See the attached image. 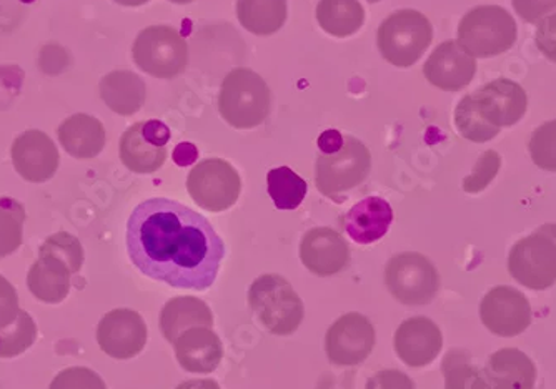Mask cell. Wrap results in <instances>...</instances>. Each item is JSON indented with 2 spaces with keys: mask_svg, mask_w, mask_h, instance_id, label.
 <instances>
[{
  "mask_svg": "<svg viewBox=\"0 0 556 389\" xmlns=\"http://www.w3.org/2000/svg\"><path fill=\"white\" fill-rule=\"evenodd\" d=\"M18 297L17 289L11 282L0 275V329L8 328L17 319Z\"/></svg>",
  "mask_w": 556,
  "mask_h": 389,
  "instance_id": "cell-37",
  "label": "cell"
},
{
  "mask_svg": "<svg viewBox=\"0 0 556 389\" xmlns=\"http://www.w3.org/2000/svg\"><path fill=\"white\" fill-rule=\"evenodd\" d=\"M58 135L64 151L77 160L96 158L102 154L108 142L104 124L87 114L65 118L59 127Z\"/></svg>",
  "mask_w": 556,
  "mask_h": 389,
  "instance_id": "cell-23",
  "label": "cell"
},
{
  "mask_svg": "<svg viewBox=\"0 0 556 389\" xmlns=\"http://www.w3.org/2000/svg\"><path fill=\"white\" fill-rule=\"evenodd\" d=\"M37 339V325L27 311H18L8 328L0 329V358H15L29 350Z\"/></svg>",
  "mask_w": 556,
  "mask_h": 389,
  "instance_id": "cell-33",
  "label": "cell"
},
{
  "mask_svg": "<svg viewBox=\"0 0 556 389\" xmlns=\"http://www.w3.org/2000/svg\"><path fill=\"white\" fill-rule=\"evenodd\" d=\"M175 356L182 369L208 375L218 368L224 358L220 338L208 326H193L175 339Z\"/></svg>",
  "mask_w": 556,
  "mask_h": 389,
  "instance_id": "cell-20",
  "label": "cell"
},
{
  "mask_svg": "<svg viewBox=\"0 0 556 389\" xmlns=\"http://www.w3.org/2000/svg\"><path fill=\"white\" fill-rule=\"evenodd\" d=\"M190 145L192 143H180L179 147L175 148L174 158L180 167H186V165L192 164L197 158V148L193 147L192 151H189Z\"/></svg>",
  "mask_w": 556,
  "mask_h": 389,
  "instance_id": "cell-42",
  "label": "cell"
},
{
  "mask_svg": "<svg viewBox=\"0 0 556 389\" xmlns=\"http://www.w3.org/2000/svg\"><path fill=\"white\" fill-rule=\"evenodd\" d=\"M187 190L200 208L220 213L239 202L242 179L229 161L207 158L192 168L187 179Z\"/></svg>",
  "mask_w": 556,
  "mask_h": 389,
  "instance_id": "cell-10",
  "label": "cell"
},
{
  "mask_svg": "<svg viewBox=\"0 0 556 389\" xmlns=\"http://www.w3.org/2000/svg\"><path fill=\"white\" fill-rule=\"evenodd\" d=\"M240 26L254 36L268 37L282 29L289 14L287 0H237Z\"/></svg>",
  "mask_w": 556,
  "mask_h": 389,
  "instance_id": "cell-27",
  "label": "cell"
},
{
  "mask_svg": "<svg viewBox=\"0 0 556 389\" xmlns=\"http://www.w3.org/2000/svg\"><path fill=\"white\" fill-rule=\"evenodd\" d=\"M393 222V210L389 202L380 197H368L353 205L345 217L342 226L353 242L370 245L383 238Z\"/></svg>",
  "mask_w": 556,
  "mask_h": 389,
  "instance_id": "cell-22",
  "label": "cell"
},
{
  "mask_svg": "<svg viewBox=\"0 0 556 389\" xmlns=\"http://www.w3.org/2000/svg\"><path fill=\"white\" fill-rule=\"evenodd\" d=\"M97 343L115 360H132L146 348V322L129 308L109 311L97 326Z\"/></svg>",
  "mask_w": 556,
  "mask_h": 389,
  "instance_id": "cell-13",
  "label": "cell"
},
{
  "mask_svg": "<svg viewBox=\"0 0 556 389\" xmlns=\"http://www.w3.org/2000/svg\"><path fill=\"white\" fill-rule=\"evenodd\" d=\"M535 43L539 47V51L548 61L556 64V12L540 22L535 34Z\"/></svg>",
  "mask_w": 556,
  "mask_h": 389,
  "instance_id": "cell-40",
  "label": "cell"
},
{
  "mask_svg": "<svg viewBox=\"0 0 556 389\" xmlns=\"http://www.w3.org/2000/svg\"><path fill=\"white\" fill-rule=\"evenodd\" d=\"M368 2H370V4H377V2H380V0H368Z\"/></svg>",
  "mask_w": 556,
  "mask_h": 389,
  "instance_id": "cell-46",
  "label": "cell"
},
{
  "mask_svg": "<svg viewBox=\"0 0 556 389\" xmlns=\"http://www.w3.org/2000/svg\"><path fill=\"white\" fill-rule=\"evenodd\" d=\"M49 389H108V386L93 369L72 366V368L62 369L52 379Z\"/></svg>",
  "mask_w": 556,
  "mask_h": 389,
  "instance_id": "cell-35",
  "label": "cell"
},
{
  "mask_svg": "<svg viewBox=\"0 0 556 389\" xmlns=\"http://www.w3.org/2000/svg\"><path fill=\"white\" fill-rule=\"evenodd\" d=\"M25 208L14 198H0V258L9 257L24 242Z\"/></svg>",
  "mask_w": 556,
  "mask_h": 389,
  "instance_id": "cell-31",
  "label": "cell"
},
{
  "mask_svg": "<svg viewBox=\"0 0 556 389\" xmlns=\"http://www.w3.org/2000/svg\"><path fill=\"white\" fill-rule=\"evenodd\" d=\"M249 307L275 336H289L302 325L303 301L280 275H262L249 288Z\"/></svg>",
  "mask_w": 556,
  "mask_h": 389,
  "instance_id": "cell-4",
  "label": "cell"
},
{
  "mask_svg": "<svg viewBox=\"0 0 556 389\" xmlns=\"http://www.w3.org/2000/svg\"><path fill=\"white\" fill-rule=\"evenodd\" d=\"M515 11L528 24H540L549 12L555 11L556 0H511Z\"/></svg>",
  "mask_w": 556,
  "mask_h": 389,
  "instance_id": "cell-38",
  "label": "cell"
},
{
  "mask_svg": "<svg viewBox=\"0 0 556 389\" xmlns=\"http://www.w3.org/2000/svg\"><path fill=\"white\" fill-rule=\"evenodd\" d=\"M480 319L493 335L511 338L523 333L532 323V307L518 289L496 286L483 297Z\"/></svg>",
  "mask_w": 556,
  "mask_h": 389,
  "instance_id": "cell-14",
  "label": "cell"
},
{
  "mask_svg": "<svg viewBox=\"0 0 556 389\" xmlns=\"http://www.w3.org/2000/svg\"><path fill=\"white\" fill-rule=\"evenodd\" d=\"M485 375L492 389H533L536 368L523 351L503 348L486 361Z\"/></svg>",
  "mask_w": 556,
  "mask_h": 389,
  "instance_id": "cell-24",
  "label": "cell"
},
{
  "mask_svg": "<svg viewBox=\"0 0 556 389\" xmlns=\"http://www.w3.org/2000/svg\"><path fill=\"white\" fill-rule=\"evenodd\" d=\"M508 272L530 289L542 291L555 285L556 223H546L515 243L508 255Z\"/></svg>",
  "mask_w": 556,
  "mask_h": 389,
  "instance_id": "cell-6",
  "label": "cell"
},
{
  "mask_svg": "<svg viewBox=\"0 0 556 389\" xmlns=\"http://www.w3.org/2000/svg\"><path fill=\"white\" fill-rule=\"evenodd\" d=\"M377 343L374 325L361 313L340 316L325 336V353L337 366H357L364 363Z\"/></svg>",
  "mask_w": 556,
  "mask_h": 389,
  "instance_id": "cell-12",
  "label": "cell"
},
{
  "mask_svg": "<svg viewBox=\"0 0 556 389\" xmlns=\"http://www.w3.org/2000/svg\"><path fill=\"white\" fill-rule=\"evenodd\" d=\"M271 95L265 80L250 68H233L218 93V112L230 127L239 130L262 126L270 114Z\"/></svg>",
  "mask_w": 556,
  "mask_h": 389,
  "instance_id": "cell-2",
  "label": "cell"
},
{
  "mask_svg": "<svg viewBox=\"0 0 556 389\" xmlns=\"http://www.w3.org/2000/svg\"><path fill=\"white\" fill-rule=\"evenodd\" d=\"M365 389H415V382L407 373L383 369L368 379Z\"/></svg>",
  "mask_w": 556,
  "mask_h": 389,
  "instance_id": "cell-39",
  "label": "cell"
},
{
  "mask_svg": "<svg viewBox=\"0 0 556 389\" xmlns=\"http://www.w3.org/2000/svg\"><path fill=\"white\" fill-rule=\"evenodd\" d=\"M477 74V61L457 40L440 43L424 65V76L437 89L458 92L470 86Z\"/></svg>",
  "mask_w": 556,
  "mask_h": 389,
  "instance_id": "cell-17",
  "label": "cell"
},
{
  "mask_svg": "<svg viewBox=\"0 0 556 389\" xmlns=\"http://www.w3.org/2000/svg\"><path fill=\"white\" fill-rule=\"evenodd\" d=\"M386 285L399 303L421 307L439 294L440 276L435 264L425 255L405 251L387 263Z\"/></svg>",
  "mask_w": 556,
  "mask_h": 389,
  "instance_id": "cell-9",
  "label": "cell"
},
{
  "mask_svg": "<svg viewBox=\"0 0 556 389\" xmlns=\"http://www.w3.org/2000/svg\"><path fill=\"white\" fill-rule=\"evenodd\" d=\"M15 172L30 183L49 182L58 173L59 155L55 143L42 130H27L12 143Z\"/></svg>",
  "mask_w": 556,
  "mask_h": 389,
  "instance_id": "cell-15",
  "label": "cell"
},
{
  "mask_svg": "<svg viewBox=\"0 0 556 389\" xmlns=\"http://www.w3.org/2000/svg\"><path fill=\"white\" fill-rule=\"evenodd\" d=\"M168 2H172V4L186 5L190 4V2H193V0H168Z\"/></svg>",
  "mask_w": 556,
  "mask_h": 389,
  "instance_id": "cell-45",
  "label": "cell"
},
{
  "mask_svg": "<svg viewBox=\"0 0 556 389\" xmlns=\"http://www.w3.org/2000/svg\"><path fill=\"white\" fill-rule=\"evenodd\" d=\"M478 112L496 129L511 127L523 118L528 108V96L520 83L508 79H496L471 93Z\"/></svg>",
  "mask_w": 556,
  "mask_h": 389,
  "instance_id": "cell-16",
  "label": "cell"
},
{
  "mask_svg": "<svg viewBox=\"0 0 556 389\" xmlns=\"http://www.w3.org/2000/svg\"><path fill=\"white\" fill-rule=\"evenodd\" d=\"M168 142L170 129L164 121H137L122 135V164L134 173H155L167 160Z\"/></svg>",
  "mask_w": 556,
  "mask_h": 389,
  "instance_id": "cell-11",
  "label": "cell"
},
{
  "mask_svg": "<svg viewBox=\"0 0 556 389\" xmlns=\"http://www.w3.org/2000/svg\"><path fill=\"white\" fill-rule=\"evenodd\" d=\"M528 151L536 167L556 172V120L546 121L533 132Z\"/></svg>",
  "mask_w": 556,
  "mask_h": 389,
  "instance_id": "cell-34",
  "label": "cell"
},
{
  "mask_svg": "<svg viewBox=\"0 0 556 389\" xmlns=\"http://www.w3.org/2000/svg\"><path fill=\"white\" fill-rule=\"evenodd\" d=\"M127 254L149 278L205 291L217 280L225 243L207 218L192 208L168 198H150L130 213Z\"/></svg>",
  "mask_w": 556,
  "mask_h": 389,
  "instance_id": "cell-1",
  "label": "cell"
},
{
  "mask_svg": "<svg viewBox=\"0 0 556 389\" xmlns=\"http://www.w3.org/2000/svg\"><path fill=\"white\" fill-rule=\"evenodd\" d=\"M100 99L122 117H130L142 108L147 99L146 82L130 70H114L99 83Z\"/></svg>",
  "mask_w": 556,
  "mask_h": 389,
  "instance_id": "cell-25",
  "label": "cell"
},
{
  "mask_svg": "<svg viewBox=\"0 0 556 389\" xmlns=\"http://www.w3.org/2000/svg\"><path fill=\"white\" fill-rule=\"evenodd\" d=\"M455 126L464 139L475 143H485L495 139L500 129L482 117L470 95H465L455 108Z\"/></svg>",
  "mask_w": 556,
  "mask_h": 389,
  "instance_id": "cell-32",
  "label": "cell"
},
{
  "mask_svg": "<svg viewBox=\"0 0 556 389\" xmlns=\"http://www.w3.org/2000/svg\"><path fill=\"white\" fill-rule=\"evenodd\" d=\"M370 170V151L355 137H345L337 154L318 155L315 185L325 197L340 202V195L364 183Z\"/></svg>",
  "mask_w": 556,
  "mask_h": 389,
  "instance_id": "cell-8",
  "label": "cell"
},
{
  "mask_svg": "<svg viewBox=\"0 0 556 389\" xmlns=\"http://www.w3.org/2000/svg\"><path fill=\"white\" fill-rule=\"evenodd\" d=\"M193 326H214V314L205 301L195 297H177L165 303L161 329L168 343L174 345L175 339Z\"/></svg>",
  "mask_w": 556,
  "mask_h": 389,
  "instance_id": "cell-26",
  "label": "cell"
},
{
  "mask_svg": "<svg viewBox=\"0 0 556 389\" xmlns=\"http://www.w3.org/2000/svg\"><path fill=\"white\" fill-rule=\"evenodd\" d=\"M502 167V158L495 151H486L478 158L473 172L464 180V190L467 193H480L495 180Z\"/></svg>",
  "mask_w": 556,
  "mask_h": 389,
  "instance_id": "cell-36",
  "label": "cell"
},
{
  "mask_svg": "<svg viewBox=\"0 0 556 389\" xmlns=\"http://www.w3.org/2000/svg\"><path fill=\"white\" fill-rule=\"evenodd\" d=\"M115 4L125 5V8H139V5L147 4L150 0H114Z\"/></svg>",
  "mask_w": 556,
  "mask_h": 389,
  "instance_id": "cell-44",
  "label": "cell"
},
{
  "mask_svg": "<svg viewBox=\"0 0 556 389\" xmlns=\"http://www.w3.org/2000/svg\"><path fill=\"white\" fill-rule=\"evenodd\" d=\"M300 260L314 275H337L349 267V243L339 232L328 226L308 230L300 243Z\"/></svg>",
  "mask_w": 556,
  "mask_h": 389,
  "instance_id": "cell-18",
  "label": "cell"
},
{
  "mask_svg": "<svg viewBox=\"0 0 556 389\" xmlns=\"http://www.w3.org/2000/svg\"><path fill=\"white\" fill-rule=\"evenodd\" d=\"M72 275L75 270L67 260L52 251L39 250V258L27 275V286L37 300L59 304L68 297Z\"/></svg>",
  "mask_w": 556,
  "mask_h": 389,
  "instance_id": "cell-21",
  "label": "cell"
},
{
  "mask_svg": "<svg viewBox=\"0 0 556 389\" xmlns=\"http://www.w3.org/2000/svg\"><path fill=\"white\" fill-rule=\"evenodd\" d=\"M318 26L337 39H345L362 29L364 5L358 0H320L317 5Z\"/></svg>",
  "mask_w": 556,
  "mask_h": 389,
  "instance_id": "cell-28",
  "label": "cell"
},
{
  "mask_svg": "<svg viewBox=\"0 0 556 389\" xmlns=\"http://www.w3.org/2000/svg\"><path fill=\"white\" fill-rule=\"evenodd\" d=\"M432 40V22L414 9L393 12L377 33L378 51L389 64L399 68L417 64Z\"/></svg>",
  "mask_w": 556,
  "mask_h": 389,
  "instance_id": "cell-5",
  "label": "cell"
},
{
  "mask_svg": "<svg viewBox=\"0 0 556 389\" xmlns=\"http://www.w3.org/2000/svg\"><path fill=\"white\" fill-rule=\"evenodd\" d=\"M343 142H345V137L339 130H327L318 137L317 145L321 154L330 155L337 154L343 147Z\"/></svg>",
  "mask_w": 556,
  "mask_h": 389,
  "instance_id": "cell-41",
  "label": "cell"
},
{
  "mask_svg": "<svg viewBox=\"0 0 556 389\" xmlns=\"http://www.w3.org/2000/svg\"><path fill=\"white\" fill-rule=\"evenodd\" d=\"M267 189L278 210H295L305 200L308 192L307 182L289 167L270 170L267 176Z\"/></svg>",
  "mask_w": 556,
  "mask_h": 389,
  "instance_id": "cell-29",
  "label": "cell"
},
{
  "mask_svg": "<svg viewBox=\"0 0 556 389\" xmlns=\"http://www.w3.org/2000/svg\"><path fill=\"white\" fill-rule=\"evenodd\" d=\"M175 389H222L215 379H189L180 382Z\"/></svg>",
  "mask_w": 556,
  "mask_h": 389,
  "instance_id": "cell-43",
  "label": "cell"
},
{
  "mask_svg": "<svg viewBox=\"0 0 556 389\" xmlns=\"http://www.w3.org/2000/svg\"><path fill=\"white\" fill-rule=\"evenodd\" d=\"M514 15L500 5H478L464 15L457 42L475 59H490L510 51L517 42Z\"/></svg>",
  "mask_w": 556,
  "mask_h": 389,
  "instance_id": "cell-3",
  "label": "cell"
},
{
  "mask_svg": "<svg viewBox=\"0 0 556 389\" xmlns=\"http://www.w3.org/2000/svg\"><path fill=\"white\" fill-rule=\"evenodd\" d=\"M393 347L400 360L407 366L424 368L433 363L442 351V332L433 320L414 316L399 326Z\"/></svg>",
  "mask_w": 556,
  "mask_h": 389,
  "instance_id": "cell-19",
  "label": "cell"
},
{
  "mask_svg": "<svg viewBox=\"0 0 556 389\" xmlns=\"http://www.w3.org/2000/svg\"><path fill=\"white\" fill-rule=\"evenodd\" d=\"M445 389H492L485 372L477 368L462 350L450 351L442 364Z\"/></svg>",
  "mask_w": 556,
  "mask_h": 389,
  "instance_id": "cell-30",
  "label": "cell"
},
{
  "mask_svg": "<svg viewBox=\"0 0 556 389\" xmlns=\"http://www.w3.org/2000/svg\"><path fill=\"white\" fill-rule=\"evenodd\" d=\"M137 67L155 79L179 77L189 65V46L172 26H150L140 30L132 47Z\"/></svg>",
  "mask_w": 556,
  "mask_h": 389,
  "instance_id": "cell-7",
  "label": "cell"
}]
</instances>
